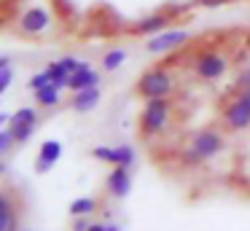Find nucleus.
Here are the masks:
<instances>
[{
    "mask_svg": "<svg viewBox=\"0 0 250 231\" xmlns=\"http://www.w3.org/2000/svg\"><path fill=\"white\" fill-rule=\"evenodd\" d=\"M221 150H223V134L218 129H199V132H194L188 148L183 150V161L196 167L207 159H215Z\"/></svg>",
    "mask_w": 250,
    "mask_h": 231,
    "instance_id": "f257e3e1",
    "label": "nucleus"
},
{
    "mask_svg": "<svg viewBox=\"0 0 250 231\" xmlns=\"http://www.w3.org/2000/svg\"><path fill=\"white\" fill-rule=\"evenodd\" d=\"M135 91H137V97H143V100H153V97H169V94L175 91V75L169 73L164 64L148 67L146 73L137 78Z\"/></svg>",
    "mask_w": 250,
    "mask_h": 231,
    "instance_id": "f03ea898",
    "label": "nucleus"
},
{
    "mask_svg": "<svg viewBox=\"0 0 250 231\" xmlns=\"http://www.w3.org/2000/svg\"><path fill=\"white\" fill-rule=\"evenodd\" d=\"M169 110H172L169 97H153V100H146V105H143V110H140V121H137L143 137H153V134L162 132V129L167 126V121H169Z\"/></svg>",
    "mask_w": 250,
    "mask_h": 231,
    "instance_id": "7ed1b4c3",
    "label": "nucleus"
},
{
    "mask_svg": "<svg viewBox=\"0 0 250 231\" xmlns=\"http://www.w3.org/2000/svg\"><path fill=\"white\" fill-rule=\"evenodd\" d=\"M191 70H194V75H196L199 81L212 84V81H221L223 75H226L229 59H226V54H223L221 48H205V51H199V54L194 57Z\"/></svg>",
    "mask_w": 250,
    "mask_h": 231,
    "instance_id": "20e7f679",
    "label": "nucleus"
},
{
    "mask_svg": "<svg viewBox=\"0 0 250 231\" xmlns=\"http://www.w3.org/2000/svg\"><path fill=\"white\" fill-rule=\"evenodd\" d=\"M51 27H54V19H51V11L46 5H30L17 19V30L24 38H43L51 32Z\"/></svg>",
    "mask_w": 250,
    "mask_h": 231,
    "instance_id": "39448f33",
    "label": "nucleus"
},
{
    "mask_svg": "<svg viewBox=\"0 0 250 231\" xmlns=\"http://www.w3.org/2000/svg\"><path fill=\"white\" fill-rule=\"evenodd\" d=\"M191 41V32L183 30V27H169V30L159 32V35H151L146 41V51L148 54H169V51H178L180 46Z\"/></svg>",
    "mask_w": 250,
    "mask_h": 231,
    "instance_id": "423d86ee",
    "label": "nucleus"
},
{
    "mask_svg": "<svg viewBox=\"0 0 250 231\" xmlns=\"http://www.w3.org/2000/svg\"><path fill=\"white\" fill-rule=\"evenodd\" d=\"M169 27H172V16H169L167 11H153V14L137 19L135 24L129 27V32L135 38H151V35H159V32L169 30Z\"/></svg>",
    "mask_w": 250,
    "mask_h": 231,
    "instance_id": "0eeeda50",
    "label": "nucleus"
},
{
    "mask_svg": "<svg viewBox=\"0 0 250 231\" xmlns=\"http://www.w3.org/2000/svg\"><path fill=\"white\" fill-rule=\"evenodd\" d=\"M223 124L231 132H242V129L250 126V105L239 94L231 102H226V107H223Z\"/></svg>",
    "mask_w": 250,
    "mask_h": 231,
    "instance_id": "6e6552de",
    "label": "nucleus"
},
{
    "mask_svg": "<svg viewBox=\"0 0 250 231\" xmlns=\"http://www.w3.org/2000/svg\"><path fill=\"white\" fill-rule=\"evenodd\" d=\"M78 64H81V59H76V57H60L57 62H49L46 70H49V75H51V84L60 86V89H67L70 75L78 70Z\"/></svg>",
    "mask_w": 250,
    "mask_h": 231,
    "instance_id": "1a4fd4ad",
    "label": "nucleus"
},
{
    "mask_svg": "<svg viewBox=\"0 0 250 231\" xmlns=\"http://www.w3.org/2000/svg\"><path fill=\"white\" fill-rule=\"evenodd\" d=\"M108 191L113 193L116 199H124L126 193L132 191V175H129V167H113L108 172Z\"/></svg>",
    "mask_w": 250,
    "mask_h": 231,
    "instance_id": "9d476101",
    "label": "nucleus"
},
{
    "mask_svg": "<svg viewBox=\"0 0 250 231\" xmlns=\"http://www.w3.org/2000/svg\"><path fill=\"white\" fill-rule=\"evenodd\" d=\"M60 156H62V143L60 140H46L43 145H41V150H38V159H35V172H49L51 167L60 161Z\"/></svg>",
    "mask_w": 250,
    "mask_h": 231,
    "instance_id": "9b49d317",
    "label": "nucleus"
},
{
    "mask_svg": "<svg viewBox=\"0 0 250 231\" xmlns=\"http://www.w3.org/2000/svg\"><path fill=\"white\" fill-rule=\"evenodd\" d=\"M100 100H103V91H100V86H89V89L73 91L70 107H73L76 113H89V110H94V107L100 105Z\"/></svg>",
    "mask_w": 250,
    "mask_h": 231,
    "instance_id": "f8f14e48",
    "label": "nucleus"
},
{
    "mask_svg": "<svg viewBox=\"0 0 250 231\" xmlns=\"http://www.w3.org/2000/svg\"><path fill=\"white\" fill-rule=\"evenodd\" d=\"M89 86H100V73L89 62H81V64H78V70L70 75L67 89H70V91H81V89H89Z\"/></svg>",
    "mask_w": 250,
    "mask_h": 231,
    "instance_id": "ddd939ff",
    "label": "nucleus"
},
{
    "mask_svg": "<svg viewBox=\"0 0 250 231\" xmlns=\"http://www.w3.org/2000/svg\"><path fill=\"white\" fill-rule=\"evenodd\" d=\"M0 231H17V207L11 202V191L0 193Z\"/></svg>",
    "mask_w": 250,
    "mask_h": 231,
    "instance_id": "4468645a",
    "label": "nucleus"
},
{
    "mask_svg": "<svg viewBox=\"0 0 250 231\" xmlns=\"http://www.w3.org/2000/svg\"><path fill=\"white\" fill-rule=\"evenodd\" d=\"M60 86H54V84H46V86H41V89H35L33 94H35V102H38L41 107H57L60 105Z\"/></svg>",
    "mask_w": 250,
    "mask_h": 231,
    "instance_id": "2eb2a0df",
    "label": "nucleus"
},
{
    "mask_svg": "<svg viewBox=\"0 0 250 231\" xmlns=\"http://www.w3.org/2000/svg\"><path fill=\"white\" fill-rule=\"evenodd\" d=\"M124 62H126V51L121 46H113V48H108V51H105V57H103V70L113 73V70H119Z\"/></svg>",
    "mask_w": 250,
    "mask_h": 231,
    "instance_id": "dca6fc26",
    "label": "nucleus"
},
{
    "mask_svg": "<svg viewBox=\"0 0 250 231\" xmlns=\"http://www.w3.org/2000/svg\"><path fill=\"white\" fill-rule=\"evenodd\" d=\"M94 210H97V202H94V199H89V196H81V199H76V202L70 204V215H73V218L92 215Z\"/></svg>",
    "mask_w": 250,
    "mask_h": 231,
    "instance_id": "f3484780",
    "label": "nucleus"
},
{
    "mask_svg": "<svg viewBox=\"0 0 250 231\" xmlns=\"http://www.w3.org/2000/svg\"><path fill=\"white\" fill-rule=\"evenodd\" d=\"M92 156L97 161H105V164H119V148H108V145H97L92 148Z\"/></svg>",
    "mask_w": 250,
    "mask_h": 231,
    "instance_id": "a211bd4d",
    "label": "nucleus"
},
{
    "mask_svg": "<svg viewBox=\"0 0 250 231\" xmlns=\"http://www.w3.org/2000/svg\"><path fill=\"white\" fill-rule=\"evenodd\" d=\"M14 134V140H17V145H24L30 137L35 134V124H14V126H8Z\"/></svg>",
    "mask_w": 250,
    "mask_h": 231,
    "instance_id": "6ab92c4d",
    "label": "nucleus"
},
{
    "mask_svg": "<svg viewBox=\"0 0 250 231\" xmlns=\"http://www.w3.org/2000/svg\"><path fill=\"white\" fill-rule=\"evenodd\" d=\"M11 78H14V73H11V59L3 54V57H0V94H3V91H8Z\"/></svg>",
    "mask_w": 250,
    "mask_h": 231,
    "instance_id": "aec40b11",
    "label": "nucleus"
},
{
    "mask_svg": "<svg viewBox=\"0 0 250 231\" xmlns=\"http://www.w3.org/2000/svg\"><path fill=\"white\" fill-rule=\"evenodd\" d=\"M14 124H38V113H35L33 107H19L11 116V124H8V126H14Z\"/></svg>",
    "mask_w": 250,
    "mask_h": 231,
    "instance_id": "412c9836",
    "label": "nucleus"
},
{
    "mask_svg": "<svg viewBox=\"0 0 250 231\" xmlns=\"http://www.w3.org/2000/svg\"><path fill=\"white\" fill-rule=\"evenodd\" d=\"M46 84H51V75H49V70H46V67H43V70H38V73H35L33 78L27 81V86H30L33 91H35V89H41V86H46Z\"/></svg>",
    "mask_w": 250,
    "mask_h": 231,
    "instance_id": "4be33fe9",
    "label": "nucleus"
},
{
    "mask_svg": "<svg viewBox=\"0 0 250 231\" xmlns=\"http://www.w3.org/2000/svg\"><path fill=\"white\" fill-rule=\"evenodd\" d=\"M135 164V150L129 145H119V164L116 167H132Z\"/></svg>",
    "mask_w": 250,
    "mask_h": 231,
    "instance_id": "5701e85b",
    "label": "nucleus"
},
{
    "mask_svg": "<svg viewBox=\"0 0 250 231\" xmlns=\"http://www.w3.org/2000/svg\"><path fill=\"white\" fill-rule=\"evenodd\" d=\"M17 143L14 140V134H11V129H0V153L6 156L8 150H11V145Z\"/></svg>",
    "mask_w": 250,
    "mask_h": 231,
    "instance_id": "b1692460",
    "label": "nucleus"
},
{
    "mask_svg": "<svg viewBox=\"0 0 250 231\" xmlns=\"http://www.w3.org/2000/svg\"><path fill=\"white\" fill-rule=\"evenodd\" d=\"M234 86H237V91L239 89H248V86H250V67H245L242 73L237 75V84H234Z\"/></svg>",
    "mask_w": 250,
    "mask_h": 231,
    "instance_id": "393cba45",
    "label": "nucleus"
},
{
    "mask_svg": "<svg viewBox=\"0 0 250 231\" xmlns=\"http://www.w3.org/2000/svg\"><path fill=\"white\" fill-rule=\"evenodd\" d=\"M199 8H221V5H226V3H231V0H194Z\"/></svg>",
    "mask_w": 250,
    "mask_h": 231,
    "instance_id": "a878e982",
    "label": "nucleus"
},
{
    "mask_svg": "<svg viewBox=\"0 0 250 231\" xmlns=\"http://www.w3.org/2000/svg\"><path fill=\"white\" fill-rule=\"evenodd\" d=\"M89 215H81V218H76L73 220V231H89Z\"/></svg>",
    "mask_w": 250,
    "mask_h": 231,
    "instance_id": "bb28decb",
    "label": "nucleus"
},
{
    "mask_svg": "<svg viewBox=\"0 0 250 231\" xmlns=\"http://www.w3.org/2000/svg\"><path fill=\"white\" fill-rule=\"evenodd\" d=\"M89 231H108V223H92Z\"/></svg>",
    "mask_w": 250,
    "mask_h": 231,
    "instance_id": "cd10ccee",
    "label": "nucleus"
},
{
    "mask_svg": "<svg viewBox=\"0 0 250 231\" xmlns=\"http://www.w3.org/2000/svg\"><path fill=\"white\" fill-rule=\"evenodd\" d=\"M237 94H239V97H242V100H245V102H248V105H250V86H248V89H239Z\"/></svg>",
    "mask_w": 250,
    "mask_h": 231,
    "instance_id": "c85d7f7f",
    "label": "nucleus"
},
{
    "mask_svg": "<svg viewBox=\"0 0 250 231\" xmlns=\"http://www.w3.org/2000/svg\"><path fill=\"white\" fill-rule=\"evenodd\" d=\"M108 231H119V226H113V223H108Z\"/></svg>",
    "mask_w": 250,
    "mask_h": 231,
    "instance_id": "c756f323",
    "label": "nucleus"
}]
</instances>
